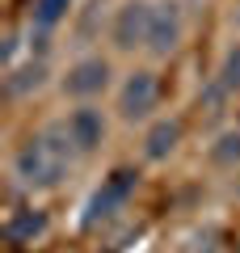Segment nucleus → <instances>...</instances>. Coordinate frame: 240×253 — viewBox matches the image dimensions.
<instances>
[{
	"label": "nucleus",
	"instance_id": "obj_1",
	"mask_svg": "<svg viewBox=\"0 0 240 253\" xmlns=\"http://www.w3.org/2000/svg\"><path fill=\"white\" fill-rule=\"evenodd\" d=\"M80 169V156L72 148L68 131H63L59 114L34 126L30 135H21L9 152V190L30 194V199H46L68 186V177Z\"/></svg>",
	"mask_w": 240,
	"mask_h": 253
},
{
	"label": "nucleus",
	"instance_id": "obj_2",
	"mask_svg": "<svg viewBox=\"0 0 240 253\" xmlns=\"http://www.w3.org/2000/svg\"><path fill=\"white\" fill-rule=\"evenodd\" d=\"M110 110L122 126H135L139 131L143 123L164 110V81H160V63L143 59V63H131L122 76H118L114 93H110Z\"/></svg>",
	"mask_w": 240,
	"mask_h": 253
},
{
	"label": "nucleus",
	"instance_id": "obj_3",
	"mask_svg": "<svg viewBox=\"0 0 240 253\" xmlns=\"http://www.w3.org/2000/svg\"><path fill=\"white\" fill-rule=\"evenodd\" d=\"M118 55L114 51H101V46H93V51H72L68 63L59 68V81H55V93H59L63 101H106L110 93H114L118 84Z\"/></svg>",
	"mask_w": 240,
	"mask_h": 253
},
{
	"label": "nucleus",
	"instance_id": "obj_4",
	"mask_svg": "<svg viewBox=\"0 0 240 253\" xmlns=\"http://www.w3.org/2000/svg\"><path fill=\"white\" fill-rule=\"evenodd\" d=\"M135 190H139V169L135 165H118L110 169L97 186L89 190V199L80 203V232H101V228L118 224L131 207Z\"/></svg>",
	"mask_w": 240,
	"mask_h": 253
},
{
	"label": "nucleus",
	"instance_id": "obj_5",
	"mask_svg": "<svg viewBox=\"0 0 240 253\" xmlns=\"http://www.w3.org/2000/svg\"><path fill=\"white\" fill-rule=\"evenodd\" d=\"M63 131H68L72 148H76L80 165H89L101 156V148L110 144V131H114V110L106 106V101H72L68 110L59 114Z\"/></svg>",
	"mask_w": 240,
	"mask_h": 253
},
{
	"label": "nucleus",
	"instance_id": "obj_6",
	"mask_svg": "<svg viewBox=\"0 0 240 253\" xmlns=\"http://www.w3.org/2000/svg\"><path fill=\"white\" fill-rule=\"evenodd\" d=\"M190 38V4L186 0H152V26H148V46L143 59L169 63Z\"/></svg>",
	"mask_w": 240,
	"mask_h": 253
},
{
	"label": "nucleus",
	"instance_id": "obj_7",
	"mask_svg": "<svg viewBox=\"0 0 240 253\" xmlns=\"http://www.w3.org/2000/svg\"><path fill=\"white\" fill-rule=\"evenodd\" d=\"M148 26H152V0H114L106 46L118 59H135L148 46Z\"/></svg>",
	"mask_w": 240,
	"mask_h": 253
},
{
	"label": "nucleus",
	"instance_id": "obj_8",
	"mask_svg": "<svg viewBox=\"0 0 240 253\" xmlns=\"http://www.w3.org/2000/svg\"><path fill=\"white\" fill-rule=\"evenodd\" d=\"M186 126H190L186 114H177V110H160L152 123H143L139 144H135L139 165H169L181 152V144H186Z\"/></svg>",
	"mask_w": 240,
	"mask_h": 253
},
{
	"label": "nucleus",
	"instance_id": "obj_9",
	"mask_svg": "<svg viewBox=\"0 0 240 253\" xmlns=\"http://www.w3.org/2000/svg\"><path fill=\"white\" fill-rule=\"evenodd\" d=\"M55 81H59V68L51 63V55H26L13 68H4L0 89H4V101L21 106V101H34L38 93L55 89Z\"/></svg>",
	"mask_w": 240,
	"mask_h": 253
},
{
	"label": "nucleus",
	"instance_id": "obj_10",
	"mask_svg": "<svg viewBox=\"0 0 240 253\" xmlns=\"http://www.w3.org/2000/svg\"><path fill=\"white\" fill-rule=\"evenodd\" d=\"M110 17H114V0H80V9L72 13L68 30V46L72 51H93L106 42L110 34Z\"/></svg>",
	"mask_w": 240,
	"mask_h": 253
},
{
	"label": "nucleus",
	"instance_id": "obj_11",
	"mask_svg": "<svg viewBox=\"0 0 240 253\" xmlns=\"http://www.w3.org/2000/svg\"><path fill=\"white\" fill-rule=\"evenodd\" d=\"M46 232H51V211L38 199L21 194V203H9V211H4V236L13 245H38Z\"/></svg>",
	"mask_w": 240,
	"mask_h": 253
},
{
	"label": "nucleus",
	"instance_id": "obj_12",
	"mask_svg": "<svg viewBox=\"0 0 240 253\" xmlns=\"http://www.w3.org/2000/svg\"><path fill=\"white\" fill-rule=\"evenodd\" d=\"M202 161L211 173L219 177H232L240 169V123H223L215 131H206V144H202Z\"/></svg>",
	"mask_w": 240,
	"mask_h": 253
},
{
	"label": "nucleus",
	"instance_id": "obj_13",
	"mask_svg": "<svg viewBox=\"0 0 240 253\" xmlns=\"http://www.w3.org/2000/svg\"><path fill=\"white\" fill-rule=\"evenodd\" d=\"M232 101H236V97H232L215 76H206V81L198 84V93H194V118H198V126H202V131H215V126L232 123V118H228Z\"/></svg>",
	"mask_w": 240,
	"mask_h": 253
},
{
	"label": "nucleus",
	"instance_id": "obj_14",
	"mask_svg": "<svg viewBox=\"0 0 240 253\" xmlns=\"http://www.w3.org/2000/svg\"><path fill=\"white\" fill-rule=\"evenodd\" d=\"M76 9H80V0H30V4H26V17L34 21V26L63 30Z\"/></svg>",
	"mask_w": 240,
	"mask_h": 253
},
{
	"label": "nucleus",
	"instance_id": "obj_15",
	"mask_svg": "<svg viewBox=\"0 0 240 253\" xmlns=\"http://www.w3.org/2000/svg\"><path fill=\"white\" fill-rule=\"evenodd\" d=\"M211 76H215V81H219L223 89H228L232 97L240 101V38H232V42L219 51V59H215Z\"/></svg>",
	"mask_w": 240,
	"mask_h": 253
},
{
	"label": "nucleus",
	"instance_id": "obj_16",
	"mask_svg": "<svg viewBox=\"0 0 240 253\" xmlns=\"http://www.w3.org/2000/svg\"><path fill=\"white\" fill-rule=\"evenodd\" d=\"M181 253H223V241H219V232H215V228H198V232L186 236Z\"/></svg>",
	"mask_w": 240,
	"mask_h": 253
},
{
	"label": "nucleus",
	"instance_id": "obj_17",
	"mask_svg": "<svg viewBox=\"0 0 240 253\" xmlns=\"http://www.w3.org/2000/svg\"><path fill=\"white\" fill-rule=\"evenodd\" d=\"M228 190H232V199H240V169L228 177Z\"/></svg>",
	"mask_w": 240,
	"mask_h": 253
}]
</instances>
